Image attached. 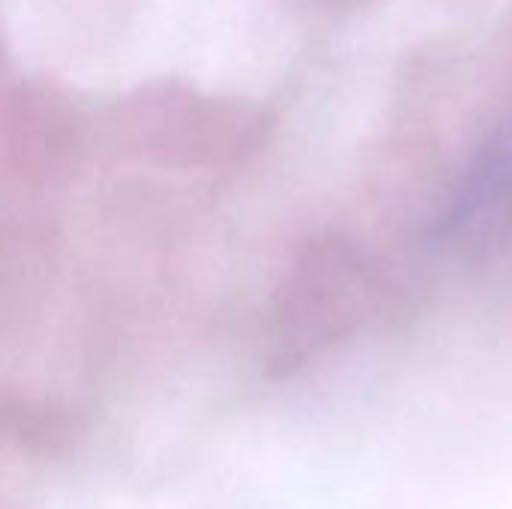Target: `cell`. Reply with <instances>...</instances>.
Masks as SVG:
<instances>
[{
    "mask_svg": "<svg viewBox=\"0 0 512 509\" xmlns=\"http://www.w3.org/2000/svg\"><path fill=\"white\" fill-rule=\"evenodd\" d=\"M512 225V114L486 138L438 219L450 246H477Z\"/></svg>",
    "mask_w": 512,
    "mask_h": 509,
    "instance_id": "cell-1",
    "label": "cell"
}]
</instances>
